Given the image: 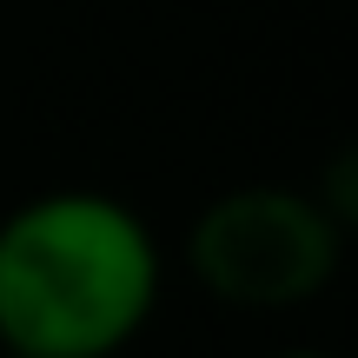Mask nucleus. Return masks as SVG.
I'll return each mask as SVG.
<instances>
[{
  "label": "nucleus",
  "mask_w": 358,
  "mask_h": 358,
  "mask_svg": "<svg viewBox=\"0 0 358 358\" xmlns=\"http://www.w3.org/2000/svg\"><path fill=\"white\" fill-rule=\"evenodd\" d=\"M166 292L159 239L127 199L93 186L34 192L0 219V352L120 358Z\"/></svg>",
  "instance_id": "1"
},
{
  "label": "nucleus",
  "mask_w": 358,
  "mask_h": 358,
  "mask_svg": "<svg viewBox=\"0 0 358 358\" xmlns=\"http://www.w3.org/2000/svg\"><path fill=\"white\" fill-rule=\"evenodd\" d=\"M345 226L299 186H232L192 219L186 266L219 306L292 312L338 279Z\"/></svg>",
  "instance_id": "2"
},
{
  "label": "nucleus",
  "mask_w": 358,
  "mask_h": 358,
  "mask_svg": "<svg viewBox=\"0 0 358 358\" xmlns=\"http://www.w3.org/2000/svg\"><path fill=\"white\" fill-rule=\"evenodd\" d=\"M272 358H332V352H272Z\"/></svg>",
  "instance_id": "3"
},
{
  "label": "nucleus",
  "mask_w": 358,
  "mask_h": 358,
  "mask_svg": "<svg viewBox=\"0 0 358 358\" xmlns=\"http://www.w3.org/2000/svg\"><path fill=\"white\" fill-rule=\"evenodd\" d=\"M0 358H7V352H0Z\"/></svg>",
  "instance_id": "4"
}]
</instances>
